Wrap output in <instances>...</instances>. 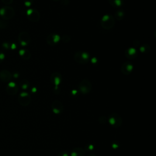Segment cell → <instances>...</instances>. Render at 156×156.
<instances>
[{"label":"cell","mask_w":156,"mask_h":156,"mask_svg":"<svg viewBox=\"0 0 156 156\" xmlns=\"http://www.w3.org/2000/svg\"><path fill=\"white\" fill-rule=\"evenodd\" d=\"M4 8L3 7L0 9V15L3 16L4 15Z\"/></svg>","instance_id":"cell-33"},{"label":"cell","mask_w":156,"mask_h":156,"mask_svg":"<svg viewBox=\"0 0 156 156\" xmlns=\"http://www.w3.org/2000/svg\"><path fill=\"white\" fill-rule=\"evenodd\" d=\"M86 151L82 148H75L73 149L71 156H85Z\"/></svg>","instance_id":"cell-15"},{"label":"cell","mask_w":156,"mask_h":156,"mask_svg":"<svg viewBox=\"0 0 156 156\" xmlns=\"http://www.w3.org/2000/svg\"><path fill=\"white\" fill-rule=\"evenodd\" d=\"M78 93V92L76 91V90H73V92H72V93H73V95H76V93Z\"/></svg>","instance_id":"cell-36"},{"label":"cell","mask_w":156,"mask_h":156,"mask_svg":"<svg viewBox=\"0 0 156 156\" xmlns=\"http://www.w3.org/2000/svg\"><path fill=\"white\" fill-rule=\"evenodd\" d=\"M6 90H7V92L8 94H9L10 95H15L17 93V92L18 91V87L17 86H16V87H9L7 86Z\"/></svg>","instance_id":"cell-19"},{"label":"cell","mask_w":156,"mask_h":156,"mask_svg":"<svg viewBox=\"0 0 156 156\" xmlns=\"http://www.w3.org/2000/svg\"><path fill=\"white\" fill-rule=\"evenodd\" d=\"M52 110L55 114H59L64 110V106L62 103L59 101H54L52 103Z\"/></svg>","instance_id":"cell-11"},{"label":"cell","mask_w":156,"mask_h":156,"mask_svg":"<svg viewBox=\"0 0 156 156\" xmlns=\"http://www.w3.org/2000/svg\"><path fill=\"white\" fill-rule=\"evenodd\" d=\"M125 17V13L123 10H118L115 13V17L118 21L122 20Z\"/></svg>","instance_id":"cell-18"},{"label":"cell","mask_w":156,"mask_h":156,"mask_svg":"<svg viewBox=\"0 0 156 156\" xmlns=\"http://www.w3.org/2000/svg\"><path fill=\"white\" fill-rule=\"evenodd\" d=\"M100 23L102 28H103L104 30H109L114 27L115 24V21L114 18L112 16L107 14V15L104 16L101 18Z\"/></svg>","instance_id":"cell-1"},{"label":"cell","mask_w":156,"mask_h":156,"mask_svg":"<svg viewBox=\"0 0 156 156\" xmlns=\"http://www.w3.org/2000/svg\"><path fill=\"white\" fill-rule=\"evenodd\" d=\"M89 58V54L86 51H78L74 55L75 62L81 65H85L88 63Z\"/></svg>","instance_id":"cell-2"},{"label":"cell","mask_w":156,"mask_h":156,"mask_svg":"<svg viewBox=\"0 0 156 156\" xmlns=\"http://www.w3.org/2000/svg\"><path fill=\"white\" fill-rule=\"evenodd\" d=\"M27 18L31 22H38L40 19V14L39 12L34 9H30L27 11Z\"/></svg>","instance_id":"cell-6"},{"label":"cell","mask_w":156,"mask_h":156,"mask_svg":"<svg viewBox=\"0 0 156 156\" xmlns=\"http://www.w3.org/2000/svg\"><path fill=\"white\" fill-rule=\"evenodd\" d=\"M61 40L63 42V43L67 44V43H68V42L70 41L71 38L68 35H64L62 38H61Z\"/></svg>","instance_id":"cell-22"},{"label":"cell","mask_w":156,"mask_h":156,"mask_svg":"<svg viewBox=\"0 0 156 156\" xmlns=\"http://www.w3.org/2000/svg\"><path fill=\"white\" fill-rule=\"evenodd\" d=\"M11 48H12V50L16 49V45L15 44H12V45H11Z\"/></svg>","instance_id":"cell-35"},{"label":"cell","mask_w":156,"mask_h":156,"mask_svg":"<svg viewBox=\"0 0 156 156\" xmlns=\"http://www.w3.org/2000/svg\"><path fill=\"white\" fill-rule=\"evenodd\" d=\"M5 58V55L3 53H1L0 52V60L1 61H3Z\"/></svg>","instance_id":"cell-32"},{"label":"cell","mask_w":156,"mask_h":156,"mask_svg":"<svg viewBox=\"0 0 156 156\" xmlns=\"http://www.w3.org/2000/svg\"><path fill=\"white\" fill-rule=\"evenodd\" d=\"M111 6L114 8H120L123 4V0H108Z\"/></svg>","instance_id":"cell-17"},{"label":"cell","mask_w":156,"mask_h":156,"mask_svg":"<svg viewBox=\"0 0 156 156\" xmlns=\"http://www.w3.org/2000/svg\"><path fill=\"white\" fill-rule=\"evenodd\" d=\"M7 26V23L5 20H0V28L1 29H4V28H6Z\"/></svg>","instance_id":"cell-23"},{"label":"cell","mask_w":156,"mask_h":156,"mask_svg":"<svg viewBox=\"0 0 156 156\" xmlns=\"http://www.w3.org/2000/svg\"><path fill=\"white\" fill-rule=\"evenodd\" d=\"M124 55L127 59H128L129 60H132L137 58V51L135 48L131 47V48H127L125 51Z\"/></svg>","instance_id":"cell-12"},{"label":"cell","mask_w":156,"mask_h":156,"mask_svg":"<svg viewBox=\"0 0 156 156\" xmlns=\"http://www.w3.org/2000/svg\"><path fill=\"white\" fill-rule=\"evenodd\" d=\"M1 62H2V61H1V60H0V63H1Z\"/></svg>","instance_id":"cell-41"},{"label":"cell","mask_w":156,"mask_h":156,"mask_svg":"<svg viewBox=\"0 0 156 156\" xmlns=\"http://www.w3.org/2000/svg\"><path fill=\"white\" fill-rule=\"evenodd\" d=\"M62 79V75L58 72H54L50 76L51 82L54 86V90L57 91L59 89V86L60 85Z\"/></svg>","instance_id":"cell-5"},{"label":"cell","mask_w":156,"mask_h":156,"mask_svg":"<svg viewBox=\"0 0 156 156\" xmlns=\"http://www.w3.org/2000/svg\"><path fill=\"white\" fill-rule=\"evenodd\" d=\"M92 63H94V64H95V63H97V62H98V60L96 59V58H94L92 59Z\"/></svg>","instance_id":"cell-34"},{"label":"cell","mask_w":156,"mask_h":156,"mask_svg":"<svg viewBox=\"0 0 156 156\" xmlns=\"http://www.w3.org/2000/svg\"><path fill=\"white\" fill-rule=\"evenodd\" d=\"M3 48H6V49H9V47H10L9 44L6 43V42L3 44Z\"/></svg>","instance_id":"cell-30"},{"label":"cell","mask_w":156,"mask_h":156,"mask_svg":"<svg viewBox=\"0 0 156 156\" xmlns=\"http://www.w3.org/2000/svg\"><path fill=\"white\" fill-rule=\"evenodd\" d=\"M58 156H69V154L67 151H61Z\"/></svg>","instance_id":"cell-27"},{"label":"cell","mask_w":156,"mask_h":156,"mask_svg":"<svg viewBox=\"0 0 156 156\" xmlns=\"http://www.w3.org/2000/svg\"><path fill=\"white\" fill-rule=\"evenodd\" d=\"M134 69L133 64L130 62H124L121 67V72L124 76H129Z\"/></svg>","instance_id":"cell-9"},{"label":"cell","mask_w":156,"mask_h":156,"mask_svg":"<svg viewBox=\"0 0 156 156\" xmlns=\"http://www.w3.org/2000/svg\"><path fill=\"white\" fill-rule=\"evenodd\" d=\"M2 1L6 4H10L13 2V0H2Z\"/></svg>","instance_id":"cell-28"},{"label":"cell","mask_w":156,"mask_h":156,"mask_svg":"<svg viewBox=\"0 0 156 156\" xmlns=\"http://www.w3.org/2000/svg\"><path fill=\"white\" fill-rule=\"evenodd\" d=\"M4 8V13L2 16L3 20H7L12 18L15 15V11L11 7H5Z\"/></svg>","instance_id":"cell-13"},{"label":"cell","mask_w":156,"mask_h":156,"mask_svg":"<svg viewBox=\"0 0 156 156\" xmlns=\"http://www.w3.org/2000/svg\"><path fill=\"white\" fill-rule=\"evenodd\" d=\"M12 78L11 73L7 70H2L0 72V79L4 82H8Z\"/></svg>","instance_id":"cell-14"},{"label":"cell","mask_w":156,"mask_h":156,"mask_svg":"<svg viewBox=\"0 0 156 156\" xmlns=\"http://www.w3.org/2000/svg\"><path fill=\"white\" fill-rule=\"evenodd\" d=\"M19 54L24 60H29L31 58V53L27 50H21L19 51Z\"/></svg>","instance_id":"cell-16"},{"label":"cell","mask_w":156,"mask_h":156,"mask_svg":"<svg viewBox=\"0 0 156 156\" xmlns=\"http://www.w3.org/2000/svg\"><path fill=\"white\" fill-rule=\"evenodd\" d=\"M93 149H94L93 145H89L87 146V149H88L89 151H92Z\"/></svg>","instance_id":"cell-31"},{"label":"cell","mask_w":156,"mask_h":156,"mask_svg":"<svg viewBox=\"0 0 156 156\" xmlns=\"http://www.w3.org/2000/svg\"><path fill=\"white\" fill-rule=\"evenodd\" d=\"M88 156H96L95 154H89Z\"/></svg>","instance_id":"cell-38"},{"label":"cell","mask_w":156,"mask_h":156,"mask_svg":"<svg viewBox=\"0 0 156 156\" xmlns=\"http://www.w3.org/2000/svg\"><path fill=\"white\" fill-rule=\"evenodd\" d=\"M61 3L64 6H68L69 3V0H60Z\"/></svg>","instance_id":"cell-25"},{"label":"cell","mask_w":156,"mask_h":156,"mask_svg":"<svg viewBox=\"0 0 156 156\" xmlns=\"http://www.w3.org/2000/svg\"><path fill=\"white\" fill-rule=\"evenodd\" d=\"M79 92L83 95H87L89 93L92 89V85L91 82L88 79L82 80L79 84Z\"/></svg>","instance_id":"cell-3"},{"label":"cell","mask_w":156,"mask_h":156,"mask_svg":"<svg viewBox=\"0 0 156 156\" xmlns=\"http://www.w3.org/2000/svg\"><path fill=\"white\" fill-rule=\"evenodd\" d=\"M18 41L22 47H25L30 43L31 37L29 33L23 31L20 33L18 35Z\"/></svg>","instance_id":"cell-8"},{"label":"cell","mask_w":156,"mask_h":156,"mask_svg":"<svg viewBox=\"0 0 156 156\" xmlns=\"http://www.w3.org/2000/svg\"><path fill=\"white\" fill-rule=\"evenodd\" d=\"M60 40H61V37L59 35L57 34H54V33L50 34L47 37V44L51 47L55 46L57 44L59 43Z\"/></svg>","instance_id":"cell-10"},{"label":"cell","mask_w":156,"mask_h":156,"mask_svg":"<svg viewBox=\"0 0 156 156\" xmlns=\"http://www.w3.org/2000/svg\"><path fill=\"white\" fill-rule=\"evenodd\" d=\"M34 2V0H24V4L27 7H30Z\"/></svg>","instance_id":"cell-24"},{"label":"cell","mask_w":156,"mask_h":156,"mask_svg":"<svg viewBox=\"0 0 156 156\" xmlns=\"http://www.w3.org/2000/svg\"><path fill=\"white\" fill-rule=\"evenodd\" d=\"M13 77H14V78H18V74H17V73L15 74V75H13Z\"/></svg>","instance_id":"cell-37"},{"label":"cell","mask_w":156,"mask_h":156,"mask_svg":"<svg viewBox=\"0 0 156 156\" xmlns=\"http://www.w3.org/2000/svg\"><path fill=\"white\" fill-rule=\"evenodd\" d=\"M17 86L15 82H9V84H8V87H16Z\"/></svg>","instance_id":"cell-29"},{"label":"cell","mask_w":156,"mask_h":156,"mask_svg":"<svg viewBox=\"0 0 156 156\" xmlns=\"http://www.w3.org/2000/svg\"><path fill=\"white\" fill-rule=\"evenodd\" d=\"M29 86H30V83L26 80H23L21 82V87L22 89H23V90L27 89Z\"/></svg>","instance_id":"cell-21"},{"label":"cell","mask_w":156,"mask_h":156,"mask_svg":"<svg viewBox=\"0 0 156 156\" xmlns=\"http://www.w3.org/2000/svg\"><path fill=\"white\" fill-rule=\"evenodd\" d=\"M52 1H55V2H58L59 1H60V0H52Z\"/></svg>","instance_id":"cell-40"},{"label":"cell","mask_w":156,"mask_h":156,"mask_svg":"<svg viewBox=\"0 0 156 156\" xmlns=\"http://www.w3.org/2000/svg\"><path fill=\"white\" fill-rule=\"evenodd\" d=\"M31 98L29 93L22 92L18 96V102L23 106H27L31 103Z\"/></svg>","instance_id":"cell-7"},{"label":"cell","mask_w":156,"mask_h":156,"mask_svg":"<svg viewBox=\"0 0 156 156\" xmlns=\"http://www.w3.org/2000/svg\"><path fill=\"white\" fill-rule=\"evenodd\" d=\"M110 124L113 127H120L122 124V118L117 113H113L108 118Z\"/></svg>","instance_id":"cell-4"},{"label":"cell","mask_w":156,"mask_h":156,"mask_svg":"<svg viewBox=\"0 0 156 156\" xmlns=\"http://www.w3.org/2000/svg\"><path fill=\"white\" fill-rule=\"evenodd\" d=\"M33 92H36V89H35V88H34V89H33Z\"/></svg>","instance_id":"cell-39"},{"label":"cell","mask_w":156,"mask_h":156,"mask_svg":"<svg viewBox=\"0 0 156 156\" xmlns=\"http://www.w3.org/2000/svg\"><path fill=\"white\" fill-rule=\"evenodd\" d=\"M112 147L113 149H117L119 147V145L118 144V142H115V141H113L112 144Z\"/></svg>","instance_id":"cell-26"},{"label":"cell","mask_w":156,"mask_h":156,"mask_svg":"<svg viewBox=\"0 0 156 156\" xmlns=\"http://www.w3.org/2000/svg\"><path fill=\"white\" fill-rule=\"evenodd\" d=\"M140 51L141 52L146 54V53L149 52V51H151V47L149 45L145 44L140 47Z\"/></svg>","instance_id":"cell-20"}]
</instances>
